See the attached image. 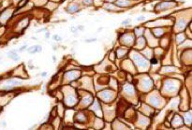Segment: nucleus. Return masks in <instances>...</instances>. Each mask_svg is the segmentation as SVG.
<instances>
[{"label":"nucleus","instance_id":"obj_3","mask_svg":"<svg viewBox=\"0 0 192 130\" xmlns=\"http://www.w3.org/2000/svg\"><path fill=\"white\" fill-rule=\"evenodd\" d=\"M53 39L55 41H60L61 39H62V38L60 36H58V35H53Z\"/></svg>","mask_w":192,"mask_h":130},{"label":"nucleus","instance_id":"obj_7","mask_svg":"<svg viewBox=\"0 0 192 130\" xmlns=\"http://www.w3.org/2000/svg\"><path fill=\"white\" fill-rule=\"evenodd\" d=\"M129 22H130V19H128V20H126V21L122 22V24H127L128 23H129Z\"/></svg>","mask_w":192,"mask_h":130},{"label":"nucleus","instance_id":"obj_11","mask_svg":"<svg viewBox=\"0 0 192 130\" xmlns=\"http://www.w3.org/2000/svg\"><path fill=\"white\" fill-rule=\"evenodd\" d=\"M83 3H85V4H91V0H83Z\"/></svg>","mask_w":192,"mask_h":130},{"label":"nucleus","instance_id":"obj_6","mask_svg":"<svg viewBox=\"0 0 192 130\" xmlns=\"http://www.w3.org/2000/svg\"><path fill=\"white\" fill-rule=\"evenodd\" d=\"M97 39H87V40H85V42H94V41H96Z\"/></svg>","mask_w":192,"mask_h":130},{"label":"nucleus","instance_id":"obj_4","mask_svg":"<svg viewBox=\"0 0 192 130\" xmlns=\"http://www.w3.org/2000/svg\"><path fill=\"white\" fill-rule=\"evenodd\" d=\"M41 50H42V48L41 47V46H36V51L38 53V51H41Z\"/></svg>","mask_w":192,"mask_h":130},{"label":"nucleus","instance_id":"obj_5","mask_svg":"<svg viewBox=\"0 0 192 130\" xmlns=\"http://www.w3.org/2000/svg\"><path fill=\"white\" fill-rule=\"evenodd\" d=\"M151 63H152V64H154V65H156V63H158V60H156V58H153V59L151 60Z\"/></svg>","mask_w":192,"mask_h":130},{"label":"nucleus","instance_id":"obj_10","mask_svg":"<svg viewBox=\"0 0 192 130\" xmlns=\"http://www.w3.org/2000/svg\"><path fill=\"white\" fill-rule=\"evenodd\" d=\"M143 20H144V17H143V16H141V17L137 18V21H143Z\"/></svg>","mask_w":192,"mask_h":130},{"label":"nucleus","instance_id":"obj_13","mask_svg":"<svg viewBox=\"0 0 192 130\" xmlns=\"http://www.w3.org/2000/svg\"><path fill=\"white\" fill-rule=\"evenodd\" d=\"M53 61H54V62H55V61H56V58H55V56H53Z\"/></svg>","mask_w":192,"mask_h":130},{"label":"nucleus","instance_id":"obj_1","mask_svg":"<svg viewBox=\"0 0 192 130\" xmlns=\"http://www.w3.org/2000/svg\"><path fill=\"white\" fill-rule=\"evenodd\" d=\"M8 57H9V58H11V59H13V60H19L20 58H19V56L17 55V53H15V51H11V53H8Z\"/></svg>","mask_w":192,"mask_h":130},{"label":"nucleus","instance_id":"obj_15","mask_svg":"<svg viewBox=\"0 0 192 130\" xmlns=\"http://www.w3.org/2000/svg\"><path fill=\"white\" fill-rule=\"evenodd\" d=\"M56 49H57V48H56L55 46H53V50H54V51H56Z\"/></svg>","mask_w":192,"mask_h":130},{"label":"nucleus","instance_id":"obj_2","mask_svg":"<svg viewBox=\"0 0 192 130\" xmlns=\"http://www.w3.org/2000/svg\"><path fill=\"white\" fill-rule=\"evenodd\" d=\"M78 9V7L77 6H70L69 8H68V12H70V13H73V12H75V11Z\"/></svg>","mask_w":192,"mask_h":130},{"label":"nucleus","instance_id":"obj_8","mask_svg":"<svg viewBox=\"0 0 192 130\" xmlns=\"http://www.w3.org/2000/svg\"><path fill=\"white\" fill-rule=\"evenodd\" d=\"M24 50H26V46L24 45V46H23V47L21 48V49H19V51H24Z\"/></svg>","mask_w":192,"mask_h":130},{"label":"nucleus","instance_id":"obj_9","mask_svg":"<svg viewBox=\"0 0 192 130\" xmlns=\"http://www.w3.org/2000/svg\"><path fill=\"white\" fill-rule=\"evenodd\" d=\"M71 31H72L73 33H76L77 32V28L74 27V26H72V27H71Z\"/></svg>","mask_w":192,"mask_h":130},{"label":"nucleus","instance_id":"obj_14","mask_svg":"<svg viewBox=\"0 0 192 130\" xmlns=\"http://www.w3.org/2000/svg\"><path fill=\"white\" fill-rule=\"evenodd\" d=\"M46 75H47V73H42V74H41V76H46Z\"/></svg>","mask_w":192,"mask_h":130},{"label":"nucleus","instance_id":"obj_12","mask_svg":"<svg viewBox=\"0 0 192 130\" xmlns=\"http://www.w3.org/2000/svg\"><path fill=\"white\" fill-rule=\"evenodd\" d=\"M45 37H46L47 39H49V38H50V33L49 32H46V33H45Z\"/></svg>","mask_w":192,"mask_h":130}]
</instances>
